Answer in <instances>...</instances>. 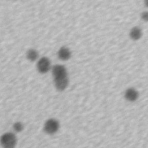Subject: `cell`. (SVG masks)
Returning <instances> with one entry per match:
<instances>
[{
	"mask_svg": "<svg viewBox=\"0 0 148 148\" xmlns=\"http://www.w3.org/2000/svg\"><path fill=\"white\" fill-rule=\"evenodd\" d=\"M16 141L15 135L10 132L3 134L1 139V143L3 148H14Z\"/></svg>",
	"mask_w": 148,
	"mask_h": 148,
	"instance_id": "6da1fadb",
	"label": "cell"
},
{
	"mask_svg": "<svg viewBox=\"0 0 148 148\" xmlns=\"http://www.w3.org/2000/svg\"><path fill=\"white\" fill-rule=\"evenodd\" d=\"M59 128V123L55 119H50L47 120L44 125L45 131L49 134L56 132Z\"/></svg>",
	"mask_w": 148,
	"mask_h": 148,
	"instance_id": "7a4b0ae2",
	"label": "cell"
},
{
	"mask_svg": "<svg viewBox=\"0 0 148 148\" xmlns=\"http://www.w3.org/2000/svg\"><path fill=\"white\" fill-rule=\"evenodd\" d=\"M51 67V63L50 60L46 57L40 58L37 62L38 71L41 73L47 72Z\"/></svg>",
	"mask_w": 148,
	"mask_h": 148,
	"instance_id": "3957f363",
	"label": "cell"
},
{
	"mask_svg": "<svg viewBox=\"0 0 148 148\" xmlns=\"http://www.w3.org/2000/svg\"><path fill=\"white\" fill-rule=\"evenodd\" d=\"M52 73L54 79L64 77L67 76V72L64 66L62 65H56L53 67Z\"/></svg>",
	"mask_w": 148,
	"mask_h": 148,
	"instance_id": "277c9868",
	"label": "cell"
},
{
	"mask_svg": "<svg viewBox=\"0 0 148 148\" xmlns=\"http://www.w3.org/2000/svg\"><path fill=\"white\" fill-rule=\"evenodd\" d=\"M139 95L138 91L132 87L127 89L124 94L125 98L130 102H134L136 101L139 98Z\"/></svg>",
	"mask_w": 148,
	"mask_h": 148,
	"instance_id": "5b68a950",
	"label": "cell"
},
{
	"mask_svg": "<svg viewBox=\"0 0 148 148\" xmlns=\"http://www.w3.org/2000/svg\"><path fill=\"white\" fill-rule=\"evenodd\" d=\"M54 84L57 90L62 91L65 90L68 84V76L61 77L56 79H54Z\"/></svg>",
	"mask_w": 148,
	"mask_h": 148,
	"instance_id": "8992f818",
	"label": "cell"
},
{
	"mask_svg": "<svg viewBox=\"0 0 148 148\" xmlns=\"http://www.w3.org/2000/svg\"><path fill=\"white\" fill-rule=\"evenodd\" d=\"M143 35L142 29L138 26H135L132 27L129 33L130 38L133 40H138L140 39Z\"/></svg>",
	"mask_w": 148,
	"mask_h": 148,
	"instance_id": "52a82bcc",
	"label": "cell"
},
{
	"mask_svg": "<svg viewBox=\"0 0 148 148\" xmlns=\"http://www.w3.org/2000/svg\"><path fill=\"white\" fill-rule=\"evenodd\" d=\"M57 55L58 58L63 61L69 59L71 57V51L69 48L65 46L61 47L58 51Z\"/></svg>",
	"mask_w": 148,
	"mask_h": 148,
	"instance_id": "ba28073f",
	"label": "cell"
},
{
	"mask_svg": "<svg viewBox=\"0 0 148 148\" xmlns=\"http://www.w3.org/2000/svg\"><path fill=\"white\" fill-rule=\"evenodd\" d=\"M38 51L34 49H29L26 54V56L28 60L31 61H34L38 58Z\"/></svg>",
	"mask_w": 148,
	"mask_h": 148,
	"instance_id": "9c48e42d",
	"label": "cell"
},
{
	"mask_svg": "<svg viewBox=\"0 0 148 148\" xmlns=\"http://www.w3.org/2000/svg\"><path fill=\"white\" fill-rule=\"evenodd\" d=\"M13 128L15 130V131H16L17 132H20L23 130V124L20 122H17V123H14V124L13 125Z\"/></svg>",
	"mask_w": 148,
	"mask_h": 148,
	"instance_id": "30bf717a",
	"label": "cell"
},
{
	"mask_svg": "<svg viewBox=\"0 0 148 148\" xmlns=\"http://www.w3.org/2000/svg\"><path fill=\"white\" fill-rule=\"evenodd\" d=\"M140 18L143 21L145 22H148V11L147 10L142 12L140 14Z\"/></svg>",
	"mask_w": 148,
	"mask_h": 148,
	"instance_id": "8fae6325",
	"label": "cell"
},
{
	"mask_svg": "<svg viewBox=\"0 0 148 148\" xmlns=\"http://www.w3.org/2000/svg\"><path fill=\"white\" fill-rule=\"evenodd\" d=\"M143 2H144V5H145V6L148 8V0H143Z\"/></svg>",
	"mask_w": 148,
	"mask_h": 148,
	"instance_id": "7c38bea8",
	"label": "cell"
}]
</instances>
